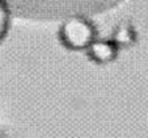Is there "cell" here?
Returning <instances> with one entry per match:
<instances>
[{
	"mask_svg": "<svg viewBox=\"0 0 148 138\" xmlns=\"http://www.w3.org/2000/svg\"><path fill=\"white\" fill-rule=\"evenodd\" d=\"M9 14L32 21L89 19L119 6L123 0H1Z\"/></svg>",
	"mask_w": 148,
	"mask_h": 138,
	"instance_id": "cell-1",
	"label": "cell"
},
{
	"mask_svg": "<svg viewBox=\"0 0 148 138\" xmlns=\"http://www.w3.org/2000/svg\"><path fill=\"white\" fill-rule=\"evenodd\" d=\"M62 43L71 50L89 49L95 42V30L88 19H70L62 23L59 32Z\"/></svg>",
	"mask_w": 148,
	"mask_h": 138,
	"instance_id": "cell-2",
	"label": "cell"
},
{
	"mask_svg": "<svg viewBox=\"0 0 148 138\" xmlns=\"http://www.w3.org/2000/svg\"><path fill=\"white\" fill-rule=\"evenodd\" d=\"M89 55L93 61L98 63H106L115 58V46L110 42H103V41H95L88 49Z\"/></svg>",
	"mask_w": 148,
	"mask_h": 138,
	"instance_id": "cell-3",
	"label": "cell"
},
{
	"mask_svg": "<svg viewBox=\"0 0 148 138\" xmlns=\"http://www.w3.org/2000/svg\"><path fill=\"white\" fill-rule=\"evenodd\" d=\"M8 21H9V12L3 4V1L0 0V41L3 39V37L7 33Z\"/></svg>",
	"mask_w": 148,
	"mask_h": 138,
	"instance_id": "cell-4",
	"label": "cell"
}]
</instances>
